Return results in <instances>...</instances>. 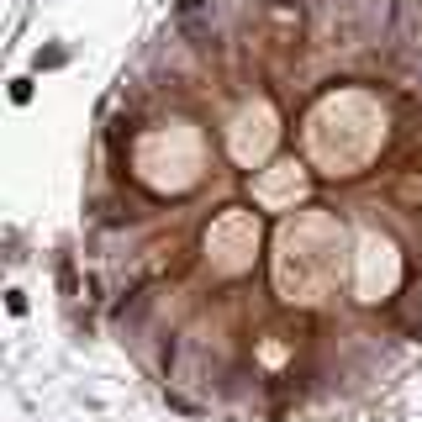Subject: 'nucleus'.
I'll use <instances>...</instances> for the list:
<instances>
[{"label":"nucleus","instance_id":"1","mask_svg":"<svg viewBox=\"0 0 422 422\" xmlns=\"http://www.w3.org/2000/svg\"><path fill=\"white\" fill-rule=\"evenodd\" d=\"M80 269L211 422H338L422 370V0H180L96 106Z\"/></svg>","mask_w":422,"mask_h":422}]
</instances>
